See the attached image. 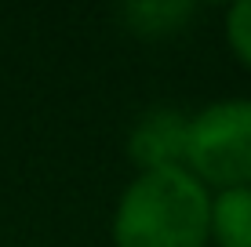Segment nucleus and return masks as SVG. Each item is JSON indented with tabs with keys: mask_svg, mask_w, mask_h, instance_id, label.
Returning <instances> with one entry per match:
<instances>
[{
	"mask_svg": "<svg viewBox=\"0 0 251 247\" xmlns=\"http://www.w3.org/2000/svg\"><path fill=\"white\" fill-rule=\"evenodd\" d=\"M211 240L219 247H251V185L211 200Z\"/></svg>",
	"mask_w": 251,
	"mask_h": 247,
	"instance_id": "4",
	"label": "nucleus"
},
{
	"mask_svg": "<svg viewBox=\"0 0 251 247\" xmlns=\"http://www.w3.org/2000/svg\"><path fill=\"white\" fill-rule=\"evenodd\" d=\"M197 7L182 4V0H157V4H127V22H131L135 33H146V37H157V33H175Z\"/></svg>",
	"mask_w": 251,
	"mask_h": 247,
	"instance_id": "5",
	"label": "nucleus"
},
{
	"mask_svg": "<svg viewBox=\"0 0 251 247\" xmlns=\"http://www.w3.org/2000/svg\"><path fill=\"white\" fill-rule=\"evenodd\" d=\"M117 247H204L211 240V197L186 167L146 171L124 189L113 215Z\"/></svg>",
	"mask_w": 251,
	"mask_h": 247,
	"instance_id": "1",
	"label": "nucleus"
},
{
	"mask_svg": "<svg viewBox=\"0 0 251 247\" xmlns=\"http://www.w3.org/2000/svg\"><path fill=\"white\" fill-rule=\"evenodd\" d=\"M186 149H189V120L175 109L146 113L127 138V157L142 167V175L186 167Z\"/></svg>",
	"mask_w": 251,
	"mask_h": 247,
	"instance_id": "3",
	"label": "nucleus"
},
{
	"mask_svg": "<svg viewBox=\"0 0 251 247\" xmlns=\"http://www.w3.org/2000/svg\"><path fill=\"white\" fill-rule=\"evenodd\" d=\"M186 171L219 193L251 185V98L215 102L189 120Z\"/></svg>",
	"mask_w": 251,
	"mask_h": 247,
	"instance_id": "2",
	"label": "nucleus"
},
{
	"mask_svg": "<svg viewBox=\"0 0 251 247\" xmlns=\"http://www.w3.org/2000/svg\"><path fill=\"white\" fill-rule=\"evenodd\" d=\"M226 33H229V44L237 51V58L244 66H251V0H240V4L229 7Z\"/></svg>",
	"mask_w": 251,
	"mask_h": 247,
	"instance_id": "6",
	"label": "nucleus"
}]
</instances>
